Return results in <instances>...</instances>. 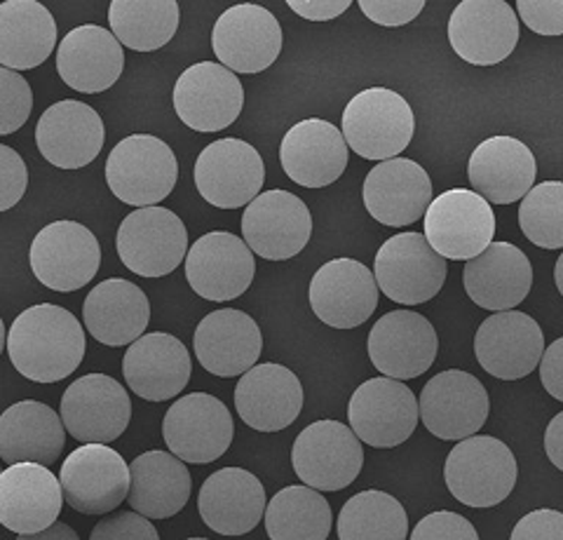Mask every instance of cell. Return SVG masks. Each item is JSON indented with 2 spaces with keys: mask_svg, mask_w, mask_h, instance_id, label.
Segmentation results:
<instances>
[{
  "mask_svg": "<svg viewBox=\"0 0 563 540\" xmlns=\"http://www.w3.org/2000/svg\"><path fill=\"white\" fill-rule=\"evenodd\" d=\"M540 381L544 390L563 403V337L544 348L540 360Z\"/></svg>",
  "mask_w": 563,
  "mask_h": 540,
  "instance_id": "cell-50",
  "label": "cell"
},
{
  "mask_svg": "<svg viewBox=\"0 0 563 540\" xmlns=\"http://www.w3.org/2000/svg\"><path fill=\"white\" fill-rule=\"evenodd\" d=\"M519 465L505 442L474 434L446 456L444 480L455 500L470 508H493L515 492Z\"/></svg>",
  "mask_w": 563,
  "mask_h": 540,
  "instance_id": "cell-4",
  "label": "cell"
},
{
  "mask_svg": "<svg viewBox=\"0 0 563 540\" xmlns=\"http://www.w3.org/2000/svg\"><path fill=\"white\" fill-rule=\"evenodd\" d=\"M343 132L322 118L296 123L279 144V163L287 177L303 188H324L343 177L347 167Z\"/></svg>",
  "mask_w": 563,
  "mask_h": 540,
  "instance_id": "cell-28",
  "label": "cell"
},
{
  "mask_svg": "<svg viewBox=\"0 0 563 540\" xmlns=\"http://www.w3.org/2000/svg\"><path fill=\"white\" fill-rule=\"evenodd\" d=\"M374 273L355 258H331L312 275L308 301L320 322L333 329H355L378 306Z\"/></svg>",
  "mask_w": 563,
  "mask_h": 540,
  "instance_id": "cell-20",
  "label": "cell"
},
{
  "mask_svg": "<svg viewBox=\"0 0 563 540\" xmlns=\"http://www.w3.org/2000/svg\"><path fill=\"white\" fill-rule=\"evenodd\" d=\"M336 529L339 540H407L409 517L395 496L366 489L343 505Z\"/></svg>",
  "mask_w": 563,
  "mask_h": 540,
  "instance_id": "cell-41",
  "label": "cell"
},
{
  "mask_svg": "<svg viewBox=\"0 0 563 540\" xmlns=\"http://www.w3.org/2000/svg\"><path fill=\"white\" fill-rule=\"evenodd\" d=\"M420 421L434 438L463 442L488 421L490 399L484 383L463 370L432 376L418 397Z\"/></svg>",
  "mask_w": 563,
  "mask_h": 540,
  "instance_id": "cell-12",
  "label": "cell"
},
{
  "mask_svg": "<svg viewBox=\"0 0 563 540\" xmlns=\"http://www.w3.org/2000/svg\"><path fill=\"white\" fill-rule=\"evenodd\" d=\"M254 252L233 233L214 231L192 242L186 254V280L207 301H233L252 287Z\"/></svg>",
  "mask_w": 563,
  "mask_h": 540,
  "instance_id": "cell-19",
  "label": "cell"
},
{
  "mask_svg": "<svg viewBox=\"0 0 563 540\" xmlns=\"http://www.w3.org/2000/svg\"><path fill=\"white\" fill-rule=\"evenodd\" d=\"M350 430L374 449H393L407 442L420 421L413 390L395 378H368L352 393L347 405Z\"/></svg>",
  "mask_w": 563,
  "mask_h": 540,
  "instance_id": "cell-11",
  "label": "cell"
},
{
  "mask_svg": "<svg viewBox=\"0 0 563 540\" xmlns=\"http://www.w3.org/2000/svg\"><path fill=\"white\" fill-rule=\"evenodd\" d=\"M66 442L62 416L35 399H24L0 414V459L10 465L57 463Z\"/></svg>",
  "mask_w": 563,
  "mask_h": 540,
  "instance_id": "cell-36",
  "label": "cell"
},
{
  "mask_svg": "<svg viewBox=\"0 0 563 540\" xmlns=\"http://www.w3.org/2000/svg\"><path fill=\"white\" fill-rule=\"evenodd\" d=\"M282 26L275 14L256 3L228 8L211 29V49L233 74H261L282 52Z\"/></svg>",
  "mask_w": 563,
  "mask_h": 540,
  "instance_id": "cell-16",
  "label": "cell"
},
{
  "mask_svg": "<svg viewBox=\"0 0 563 540\" xmlns=\"http://www.w3.org/2000/svg\"><path fill=\"white\" fill-rule=\"evenodd\" d=\"M192 480L184 461L167 451H146L130 463L132 510L146 519L179 515L190 498Z\"/></svg>",
  "mask_w": 563,
  "mask_h": 540,
  "instance_id": "cell-37",
  "label": "cell"
},
{
  "mask_svg": "<svg viewBox=\"0 0 563 540\" xmlns=\"http://www.w3.org/2000/svg\"><path fill=\"white\" fill-rule=\"evenodd\" d=\"M198 194L217 209H240L261 196L266 165L261 153L242 139H219L196 161Z\"/></svg>",
  "mask_w": 563,
  "mask_h": 540,
  "instance_id": "cell-17",
  "label": "cell"
},
{
  "mask_svg": "<svg viewBox=\"0 0 563 540\" xmlns=\"http://www.w3.org/2000/svg\"><path fill=\"white\" fill-rule=\"evenodd\" d=\"M242 235L254 254L268 261H287L308 247L312 214L308 205L289 190H266L246 205Z\"/></svg>",
  "mask_w": 563,
  "mask_h": 540,
  "instance_id": "cell-18",
  "label": "cell"
},
{
  "mask_svg": "<svg viewBox=\"0 0 563 540\" xmlns=\"http://www.w3.org/2000/svg\"><path fill=\"white\" fill-rule=\"evenodd\" d=\"M106 142L101 115L90 103L64 99L43 111L35 144L43 158L59 169H82L99 158Z\"/></svg>",
  "mask_w": 563,
  "mask_h": 540,
  "instance_id": "cell-24",
  "label": "cell"
},
{
  "mask_svg": "<svg viewBox=\"0 0 563 540\" xmlns=\"http://www.w3.org/2000/svg\"><path fill=\"white\" fill-rule=\"evenodd\" d=\"M509 540H563V513L533 510L517 521Z\"/></svg>",
  "mask_w": 563,
  "mask_h": 540,
  "instance_id": "cell-49",
  "label": "cell"
},
{
  "mask_svg": "<svg viewBox=\"0 0 563 540\" xmlns=\"http://www.w3.org/2000/svg\"><path fill=\"white\" fill-rule=\"evenodd\" d=\"M517 14L540 36H563V0H519Z\"/></svg>",
  "mask_w": 563,
  "mask_h": 540,
  "instance_id": "cell-47",
  "label": "cell"
},
{
  "mask_svg": "<svg viewBox=\"0 0 563 540\" xmlns=\"http://www.w3.org/2000/svg\"><path fill=\"white\" fill-rule=\"evenodd\" d=\"M544 454L563 473V411L556 414L544 430Z\"/></svg>",
  "mask_w": 563,
  "mask_h": 540,
  "instance_id": "cell-52",
  "label": "cell"
},
{
  "mask_svg": "<svg viewBox=\"0 0 563 540\" xmlns=\"http://www.w3.org/2000/svg\"><path fill=\"white\" fill-rule=\"evenodd\" d=\"M62 423L82 444L115 442L132 421V403L122 383L106 374H87L62 395Z\"/></svg>",
  "mask_w": 563,
  "mask_h": 540,
  "instance_id": "cell-13",
  "label": "cell"
},
{
  "mask_svg": "<svg viewBox=\"0 0 563 540\" xmlns=\"http://www.w3.org/2000/svg\"><path fill=\"white\" fill-rule=\"evenodd\" d=\"M362 198L366 212L378 223L404 229L426 219L432 205V179L416 161H385L366 174Z\"/></svg>",
  "mask_w": 563,
  "mask_h": 540,
  "instance_id": "cell-26",
  "label": "cell"
},
{
  "mask_svg": "<svg viewBox=\"0 0 563 540\" xmlns=\"http://www.w3.org/2000/svg\"><path fill=\"white\" fill-rule=\"evenodd\" d=\"M333 515L329 500L306 484L285 486L266 508L271 540H327Z\"/></svg>",
  "mask_w": 563,
  "mask_h": 540,
  "instance_id": "cell-40",
  "label": "cell"
},
{
  "mask_svg": "<svg viewBox=\"0 0 563 540\" xmlns=\"http://www.w3.org/2000/svg\"><path fill=\"white\" fill-rule=\"evenodd\" d=\"M474 355L482 370L500 381H519L540 367L544 337L540 324L521 310L493 312L474 337Z\"/></svg>",
  "mask_w": 563,
  "mask_h": 540,
  "instance_id": "cell-23",
  "label": "cell"
},
{
  "mask_svg": "<svg viewBox=\"0 0 563 540\" xmlns=\"http://www.w3.org/2000/svg\"><path fill=\"white\" fill-rule=\"evenodd\" d=\"M179 163L167 142L155 134H130L106 161V184L113 196L136 209L157 207L176 186Z\"/></svg>",
  "mask_w": 563,
  "mask_h": 540,
  "instance_id": "cell-3",
  "label": "cell"
},
{
  "mask_svg": "<svg viewBox=\"0 0 563 540\" xmlns=\"http://www.w3.org/2000/svg\"><path fill=\"white\" fill-rule=\"evenodd\" d=\"M449 43L467 64L496 66L519 43L517 10L503 0H463L451 12Z\"/></svg>",
  "mask_w": 563,
  "mask_h": 540,
  "instance_id": "cell-21",
  "label": "cell"
},
{
  "mask_svg": "<svg viewBox=\"0 0 563 540\" xmlns=\"http://www.w3.org/2000/svg\"><path fill=\"white\" fill-rule=\"evenodd\" d=\"M85 329L101 345H132L151 322L148 296L139 285L111 277L97 285L82 304Z\"/></svg>",
  "mask_w": 563,
  "mask_h": 540,
  "instance_id": "cell-35",
  "label": "cell"
},
{
  "mask_svg": "<svg viewBox=\"0 0 563 540\" xmlns=\"http://www.w3.org/2000/svg\"><path fill=\"white\" fill-rule=\"evenodd\" d=\"M235 409L258 432L289 428L303 409V386L285 364H256L235 386Z\"/></svg>",
  "mask_w": 563,
  "mask_h": 540,
  "instance_id": "cell-30",
  "label": "cell"
},
{
  "mask_svg": "<svg viewBox=\"0 0 563 540\" xmlns=\"http://www.w3.org/2000/svg\"><path fill=\"white\" fill-rule=\"evenodd\" d=\"M90 540H161L151 519L139 513H118L103 517L92 529Z\"/></svg>",
  "mask_w": 563,
  "mask_h": 540,
  "instance_id": "cell-46",
  "label": "cell"
},
{
  "mask_svg": "<svg viewBox=\"0 0 563 540\" xmlns=\"http://www.w3.org/2000/svg\"><path fill=\"white\" fill-rule=\"evenodd\" d=\"M289 8L308 22H329L347 12L350 0H289Z\"/></svg>",
  "mask_w": 563,
  "mask_h": 540,
  "instance_id": "cell-51",
  "label": "cell"
},
{
  "mask_svg": "<svg viewBox=\"0 0 563 540\" xmlns=\"http://www.w3.org/2000/svg\"><path fill=\"white\" fill-rule=\"evenodd\" d=\"M463 285L479 308L507 312L531 294L533 266L512 242H490L477 258L467 261Z\"/></svg>",
  "mask_w": 563,
  "mask_h": 540,
  "instance_id": "cell-34",
  "label": "cell"
},
{
  "mask_svg": "<svg viewBox=\"0 0 563 540\" xmlns=\"http://www.w3.org/2000/svg\"><path fill=\"white\" fill-rule=\"evenodd\" d=\"M538 163L521 139L496 134L482 142L467 163V177L488 205H512L536 186Z\"/></svg>",
  "mask_w": 563,
  "mask_h": 540,
  "instance_id": "cell-27",
  "label": "cell"
},
{
  "mask_svg": "<svg viewBox=\"0 0 563 540\" xmlns=\"http://www.w3.org/2000/svg\"><path fill=\"white\" fill-rule=\"evenodd\" d=\"M192 360L188 348L172 334L153 332L134 341L125 360L122 376L134 395L148 403H167L179 397L188 386Z\"/></svg>",
  "mask_w": 563,
  "mask_h": 540,
  "instance_id": "cell-31",
  "label": "cell"
},
{
  "mask_svg": "<svg viewBox=\"0 0 563 540\" xmlns=\"http://www.w3.org/2000/svg\"><path fill=\"white\" fill-rule=\"evenodd\" d=\"M0 473H3V470H0Z\"/></svg>",
  "mask_w": 563,
  "mask_h": 540,
  "instance_id": "cell-57",
  "label": "cell"
},
{
  "mask_svg": "<svg viewBox=\"0 0 563 540\" xmlns=\"http://www.w3.org/2000/svg\"><path fill=\"white\" fill-rule=\"evenodd\" d=\"M85 329L74 312L38 304L16 316L8 332L12 367L33 383H57L74 374L85 360Z\"/></svg>",
  "mask_w": 563,
  "mask_h": 540,
  "instance_id": "cell-1",
  "label": "cell"
},
{
  "mask_svg": "<svg viewBox=\"0 0 563 540\" xmlns=\"http://www.w3.org/2000/svg\"><path fill=\"white\" fill-rule=\"evenodd\" d=\"M33 111V92L29 80L0 66V136L14 134Z\"/></svg>",
  "mask_w": 563,
  "mask_h": 540,
  "instance_id": "cell-43",
  "label": "cell"
},
{
  "mask_svg": "<svg viewBox=\"0 0 563 540\" xmlns=\"http://www.w3.org/2000/svg\"><path fill=\"white\" fill-rule=\"evenodd\" d=\"M422 229L430 247L451 261L477 258L496 235L490 205L470 188H451L428 207Z\"/></svg>",
  "mask_w": 563,
  "mask_h": 540,
  "instance_id": "cell-7",
  "label": "cell"
},
{
  "mask_svg": "<svg viewBox=\"0 0 563 540\" xmlns=\"http://www.w3.org/2000/svg\"><path fill=\"white\" fill-rule=\"evenodd\" d=\"M64 500L82 515H109L130 496V465L106 444H82L62 463Z\"/></svg>",
  "mask_w": 563,
  "mask_h": 540,
  "instance_id": "cell-15",
  "label": "cell"
},
{
  "mask_svg": "<svg viewBox=\"0 0 563 540\" xmlns=\"http://www.w3.org/2000/svg\"><path fill=\"white\" fill-rule=\"evenodd\" d=\"M192 351L209 374L219 378L244 376L256 367L263 337L256 320L244 310L221 308L209 312L196 327Z\"/></svg>",
  "mask_w": 563,
  "mask_h": 540,
  "instance_id": "cell-29",
  "label": "cell"
},
{
  "mask_svg": "<svg viewBox=\"0 0 563 540\" xmlns=\"http://www.w3.org/2000/svg\"><path fill=\"white\" fill-rule=\"evenodd\" d=\"M437 353L434 327L416 310L385 312L368 332V357L385 378H418L432 367Z\"/></svg>",
  "mask_w": 563,
  "mask_h": 540,
  "instance_id": "cell-22",
  "label": "cell"
},
{
  "mask_svg": "<svg viewBox=\"0 0 563 540\" xmlns=\"http://www.w3.org/2000/svg\"><path fill=\"white\" fill-rule=\"evenodd\" d=\"M64 505L62 482L38 463H16L0 473V525L33 536L57 525Z\"/></svg>",
  "mask_w": 563,
  "mask_h": 540,
  "instance_id": "cell-25",
  "label": "cell"
},
{
  "mask_svg": "<svg viewBox=\"0 0 563 540\" xmlns=\"http://www.w3.org/2000/svg\"><path fill=\"white\" fill-rule=\"evenodd\" d=\"M266 489L261 480L244 467H221L209 475L198 496L205 525L221 536H244L266 517Z\"/></svg>",
  "mask_w": 563,
  "mask_h": 540,
  "instance_id": "cell-32",
  "label": "cell"
},
{
  "mask_svg": "<svg viewBox=\"0 0 563 540\" xmlns=\"http://www.w3.org/2000/svg\"><path fill=\"white\" fill-rule=\"evenodd\" d=\"M347 148L364 161H395L407 151L416 132L411 103L387 87H368L347 101L343 111Z\"/></svg>",
  "mask_w": 563,
  "mask_h": 540,
  "instance_id": "cell-2",
  "label": "cell"
},
{
  "mask_svg": "<svg viewBox=\"0 0 563 540\" xmlns=\"http://www.w3.org/2000/svg\"><path fill=\"white\" fill-rule=\"evenodd\" d=\"M125 68V52L109 29L97 24L76 26L57 47V74L82 95L111 90Z\"/></svg>",
  "mask_w": 563,
  "mask_h": 540,
  "instance_id": "cell-33",
  "label": "cell"
},
{
  "mask_svg": "<svg viewBox=\"0 0 563 540\" xmlns=\"http://www.w3.org/2000/svg\"><path fill=\"white\" fill-rule=\"evenodd\" d=\"M291 465L314 492H341L355 482L364 465V449L345 423L314 421L298 434L291 449Z\"/></svg>",
  "mask_w": 563,
  "mask_h": 540,
  "instance_id": "cell-9",
  "label": "cell"
},
{
  "mask_svg": "<svg viewBox=\"0 0 563 540\" xmlns=\"http://www.w3.org/2000/svg\"><path fill=\"white\" fill-rule=\"evenodd\" d=\"M186 540H209V538H186Z\"/></svg>",
  "mask_w": 563,
  "mask_h": 540,
  "instance_id": "cell-56",
  "label": "cell"
},
{
  "mask_svg": "<svg viewBox=\"0 0 563 540\" xmlns=\"http://www.w3.org/2000/svg\"><path fill=\"white\" fill-rule=\"evenodd\" d=\"M115 247L122 266L141 277H165L188 254V231L172 209L144 207L122 219Z\"/></svg>",
  "mask_w": 563,
  "mask_h": 540,
  "instance_id": "cell-6",
  "label": "cell"
},
{
  "mask_svg": "<svg viewBox=\"0 0 563 540\" xmlns=\"http://www.w3.org/2000/svg\"><path fill=\"white\" fill-rule=\"evenodd\" d=\"M181 10L174 0H113L109 8L111 33L134 52L165 47L179 31Z\"/></svg>",
  "mask_w": 563,
  "mask_h": 540,
  "instance_id": "cell-39",
  "label": "cell"
},
{
  "mask_svg": "<svg viewBox=\"0 0 563 540\" xmlns=\"http://www.w3.org/2000/svg\"><path fill=\"white\" fill-rule=\"evenodd\" d=\"M446 258L422 233H399L383 242L374 261V277L387 299L401 306L428 304L446 283Z\"/></svg>",
  "mask_w": 563,
  "mask_h": 540,
  "instance_id": "cell-5",
  "label": "cell"
},
{
  "mask_svg": "<svg viewBox=\"0 0 563 540\" xmlns=\"http://www.w3.org/2000/svg\"><path fill=\"white\" fill-rule=\"evenodd\" d=\"M174 111L196 132H221L231 128L244 107V87L231 68L219 62L188 66L174 82Z\"/></svg>",
  "mask_w": 563,
  "mask_h": 540,
  "instance_id": "cell-14",
  "label": "cell"
},
{
  "mask_svg": "<svg viewBox=\"0 0 563 540\" xmlns=\"http://www.w3.org/2000/svg\"><path fill=\"white\" fill-rule=\"evenodd\" d=\"M57 45V22L35 0L0 3V66L10 71H29L41 66Z\"/></svg>",
  "mask_w": 563,
  "mask_h": 540,
  "instance_id": "cell-38",
  "label": "cell"
},
{
  "mask_svg": "<svg viewBox=\"0 0 563 540\" xmlns=\"http://www.w3.org/2000/svg\"><path fill=\"white\" fill-rule=\"evenodd\" d=\"M163 438L184 463L205 465L221 459L233 444V416L219 397L209 393H190L176 399L163 421Z\"/></svg>",
  "mask_w": 563,
  "mask_h": 540,
  "instance_id": "cell-10",
  "label": "cell"
},
{
  "mask_svg": "<svg viewBox=\"0 0 563 540\" xmlns=\"http://www.w3.org/2000/svg\"><path fill=\"white\" fill-rule=\"evenodd\" d=\"M29 188V169L22 155L0 144V212L20 205Z\"/></svg>",
  "mask_w": 563,
  "mask_h": 540,
  "instance_id": "cell-45",
  "label": "cell"
},
{
  "mask_svg": "<svg viewBox=\"0 0 563 540\" xmlns=\"http://www.w3.org/2000/svg\"><path fill=\"white\" fill-rule=\"evenodd\" d=\"M8 345V332H5V324L3 318H0V355H3V348Z\"/></svg>",
  "mask_w": 563,
  "mask_h": 540,
  "instance_id": "cell-55",
  "label": "cell"
},
{
  "mask_svg": "<svg viewBox=\"0 0 563 540\" xmlns=\"http://www.w3.org/2000/svg\"><path fill=\"white\" fill-rule=\"evenodd\" d=\"M29 264L35 280L52 291H76L95 280L101 266L97 235L78 221L47 223L33 238Z\"/></svg>",
  "mask_w": 563,
  "mask_h": 540,
  "instance_id": "cell-8",
  "label": "cell"
},
{
  "mask_svg": "<svg viewBox=\"0 0 563 540\" xmlns=\"http://www.w3.org/2000/svg\"><path fill=\"white\" fill-rule=\"evenodd\" d=\"M519 229L540 250H563V181H542L519 205Z\"/></svg>",
  "mask_w": 563,
  "mask_h": 540,
  "instance_id": "cell-42",
  "label": "cell"
},
{
  "mask_svg": "<svg viewBox=\"0 0 563 540\" xmlns=\"http://www.w3.org/2000/svg\"><path fill=\"white\" fill-rule=\"evenodd\" d=\"M554 283H556L559 294L563 296V252H561V256L556 258V266H554Z\"/></svg>",
  "mask_w": 563,
  "mask_h": 540,
  "instance_id": "cell-54",
  "label": "cell"
},
{
  "mask_svg": "<svg viewBox=\"0 0 563 540\" xmlns=\"http://www.w3.org/2000/svg\"><path fill=\"white\" fill-rule=\"evenodd\" d=\"M360 10L378 26H404L426 10V0H360Z\"/></svg>",
  "mask_w": 563,
  "mask_h": 540,
  "instance_id": "cell-48",
  "label": "cell"
},
{
  "mask_svg": "<svg viewBox=\"0 0 563 540\" xmlns=\"http://www.w3.org/2000/svg\"><path fill=\"white\" fill-rule=\"evenodd\" d=\"M411 540H479V533L463 515L439 510L418 521Z\"/></svg>",
  "mask_w": 563,
  "mask_h": 540,
  "instance_id": "cell-44",
  "label": "cell"
},
{
  "mask_svg": "<svg viewBox=\"0 0 563 540\" xmlns=\"http://www.w3.org/2000/svg\"><path fill=\"white\" fill-rule=\"evenodd\" d=\"M16 540H80L78 533L70 529L66 521H57V525H52L49 529L41 531V533H33V536H20Z\"/></svg>",
  "mask_w": 563,
  "mask_h": 540,
  "instance_id": "cell-53",
  "label": "cell"
}]
</instances>
